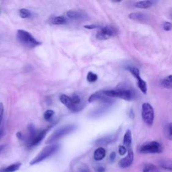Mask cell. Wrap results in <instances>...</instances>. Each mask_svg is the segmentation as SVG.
<instances>
[{"mask_svg": "<svg viewBox=\"0 0 172 172\" xmlns=\"http://www.w3.org/2000/svg\"><path fill=\"white\" fill-rule=\"evenodd\" d=\"M104 95L109 97H118L124 100L131 101L135 98V91L128 87H118L115 90H109L102 91Z\"/></svg>", "mask_w": 172, "mask_h": 172, "instance_id": "obj_1", "label": "cell"}, {"mask_svg": "<svg viewBox=\"0 0 172 172\" xmlns=\"http://www.w3.org/2000/svg\"><path fill=\"white\" fill-rule=\"evenodd\" d=\"M16 37L18 41L28 49H33L41 45V42L37 40L31 34L24 30H18Z\"/></svg>", "mask_w": 172, "mask_h": 172, "instance_id": "obj_2", "label": "cell"}, {"mask_svg": "<svg viewBox=\"0 0 172 172\" xmlns=\"http://www.w3.org/2000/svg\"><path fill=\"white\" fill-rule=\"evenodd\" d=\"M59 149V145H50L45 147L34 159L30 161V164L31 166L40 163L41 161L49 158L50 156L57 152Z\"/></svg>", "mask_w": 172, "mask_h": 172, "instance_id": "obj_3", "label": "cell"}, {"mask_svg": "<svg viewBox=\"0 0 172 172\" xmlns=\"http://www.w3.org/2000/svg\"><path fill=\"white\" fill-rule=\"evenodd\" d=\"M76 126L74 124H69V125H66L59 128L57 130H56L51 135H50L48 139H47L46 143V144H50L53 143L55 141L59 140L61 138L64 137L67 134L71 133L73 131L76 129Z\"/></svg>", "mask_w": 172, "mask_h": 172, "instance_id": "obj_4", "label": "cell"}, {"mask_svg": "<svg viewBox=\"0 0 172 172\" xmlns=\"http://www.w3.org/2000/svg\"><path fill=\"white\" fill-rule=\"evenodd\" d=\"M139 151L143 154H158L162 152L163 147L157 141H150L143 143L139 147Z\"/></svg>", "mask_w": 172, "mask_h": 172, "instance_id": "obj_5", "label": "cell"}, {"mask_svg": "<svg viewBox=\"0 0 172 172\" xmlns=\"http://www.w3.org/2000/svg\"><path fill=\"white\" fill-rule=\"evenodd\" d=\"M154 109L149 103L142 104V118L143 120L148 126H152L154 122Z\"/></svg>", "mask_w": 172, "mask_h": 172, "instance_id": "obj_6", "label": "cell"}, {"mask_svg": "<svg viewBox=\"0 0 172 172\" xmlns=\"http://www.w3.org/2000/svg\"><path fill=\"white\" fill-rule=\"evenodd\" d=\"M126 69L130 72L134 77H135L137 80V84L139 89L144 94H146L147 92V84L145 81L141 78L140 75V71L135 67H127Z\"/></svg>", "mask_w": 172, "mask_h": 172, "instance_id": "obj_7", "label": "cell"}, {"mask_svg": "<svg viewBox=\"0 0 172 172\" xmlns=\"http://www.w3.org/2000/svg\"><path fill=\"white\" fill-rule=\"evenodd\" d=\"M116 35V30L112 26L100 27V30L96 34V38L98 40H108Z\"/></svg>", "mask_w": 172, "mask_h": 172, "instance_id": "obj_8", "label": "cell"}, {"mask_svg": "<svg viewBox=\"0 0 172 172\" xmlns=\"http://www.w3.org/2000/svg\"><path fill=\"white\" fill-rule=\"evenodd\" d=\"M47 130H43L41 131H37V132L34 134L33 136L28 137V141H27V144H28V147H34L36 146L41 142L45 138Z\"/></svg>", "mask_w": 172, "mask_h": 172, "instance_id": "obj_9", "label": "cell"}, {"mask_svg": "<svg viewBox=\"0 0 172 172\" xmlns=\"http://www.w3.org/2000/svg\"><path fill=\"white\" fill-rule=\"evenodd\" d=\"M60 101L63 104H64L67 108L69 110H70L72 112H79V110H82V108L80 107H78L75 106L74 103L73 102V101L71 100V97H70L69 96L65 95V94H62V95L60 96Z\"/></svg>", "mask_w": 172, "mask_h": 172, "instance_id": "obj_10", "label": "cell"}, {"mask_svg": "<svg viewBox=\"0 0 172 172\" xmlns=\"http://www.w3.org/2000/svg\"><path fill=\"white\" fill-rule=\"evenodd\" d=\"M89 102H96V101H100V102H104L105 104H110L112 103L113 101L110 99V97L104 95L102 91L101 92H97L95 93H93L92 95H91L88 99Z\"/></svg>", "mask_w": 172, "mask_h": 172, "instance_id": "obj_11", "label": "cell"}, {"mask_svg": "<svg viewBox=\"0 0 172 172\" xmlns=\"http://www.w3.org/2000/svg\"><path fill=\"white\" fill-rule=\"evenodd\" d=\"M134 160V153L132 149L128 150L127 156L119 161V166L122 168H127L131 166Z\"/></svg>", "mask_w": 172, "mask_h": 172, "instance_id": "obj_12", "label": "cell"}, {"mask_svg": "<svg viewBox=\"0 0 172 172\" xmlns=\"http://www.w3.org/2000/svg\"><path fill=\"white\" fill-rule=\"evenodd\" d=\"M67 15L69 18L74 20H83L87 18V13L82 11L69 10L67 12Z\"/></svg>", "mask_w": 172, "mask_h": 172, "instance_id": "obj_13", "label": "cell"}, {"mask_svg": "<svg viewBox=\"0 0 172 172\" xmlns=\"http://www.w3.org/2000/svg\"><path fill=\"white\" fill-rule=\"evenodd\" d=\"M117 139V134H112V135L106 136L100 139H97L95 141L96 145H107L112 143Z\"/></svg>", "mask_w": 172, "mask_h": 172, "instance_id": "obj_14", "label": "cell"}, {"mask_svg": "<svg viewBox=\"0 0 172 172\" xmlns=\"http://www.w3.org/2000/svg\"><path fill=\"white\" fill-rule=\"evenodd\" d=\"M129 18L134 21L139 22H145L149 20V16L147 14L142 12H133L129 15Z\"/></svg>", "mask_w": 172, "mask_h": 172, "instance_id": "obj_15", "label": "cell"}, {"mask_svg": "<svg viewBox=\"0 0 172 172\" xmlns=\"http://www.w3.org/2000/svg\"><path fill=\"white\" fill-rule=\"evenodd\" d=\"M132 133H131L130 130H127L126 132L124 134L123 143L124 146L125 147L127 150L131 149V145H132Z\"/></svg>", "mask_w": 172, "mask_h": 172, "instance_id": "obj_16", "label": "cell"}, {"mask_svg": "<svg viewBox=\"0 0 172 172\" xmlns=\"http://www.w3.org/2000/svg\"><path fill=\"white\" fill-rule=\"evenodd\" d=\"M106 150L103 147H99L95 151L93 154V158L96 161H101L106 156Z\"/></svg>", "mask_w": 172, "mask_h": 172, "instance_id": "obj_17", "label": "cell"}, {"mask_svg": "<svg viewBox=\"0 0 172 172\" xmlns=\"http://www.w3.org/2000/svg\"><path fill=\"white\" fill-rule=\"evenodd\" d=\"M67 22L65 17L64 16H56L51 18L50 20V23L53 25H63Z\"/></svg>", "mask_w": 172, "mask_h": 172, "instance_id": "obj_18", "label": "cell"}, {"mask_svg": "<svg viewBox=\"0 0 172 172\" xmlns=\"http://www.w3.org/2000/svg\"><path fill=\"white\" fill-rule=\"evenodd\" d=\"M154 2L150 1V0H145V1H139L135 3V7L138 8L147 9L151 8L153 5Z\"/></svg>", "mask_w": 172, "mask_h": 172, "instance_id": "obj_19", "label": "cell"}, {"mask_svg": "<svg viewBox=\"0 0 172 172\" xmlns=\"http://www.w3.org/2000/svg\"><path fill=\"white\" fill-rule=\"evenodd\" d=\"M159 166L163 169L172 172V160L171 159H162L159 161Z\"/></svg>", "mask_w": 172, "mask_h": 172, "instance_id": "obj_20", "label": "cell"}, {"mask_svg": "<svg viewBox=\"0 0 172 172\" xmlns=\"http://www.w3.org/2000/svg\"><path fill=\"white\" fill-rule=\"evenodd\" d=\"M161 86L164 88L172 89V75H168L161 81Z\"/></svg>", "mask_w": 172, "mask_h": 172, "instance_id": "obj_21", "label": "cell"}, {"mask_svg": "<svg viewBox=\"0 0 172 172\" xmlns=\"http://www.w3.org/2000/svg\"><path fill=\"white\" fill-rule=\"evenodd\" d=\"M142 170L143 172H161L159 168L152 163H145Z\"/></svg>", "mask_w": 172, "mask_h": 172, "instance_id": "obj_22", "label": "cell"}, {"mask_svg": "<svg viewBox=\"0 0 172 172\" xmlns=\"http://www.w3.org/2000/svg\"><path fill=\"white\" fill-rule=\"evenodd\" d=\"M22 166L21 163H13L12 165H10L8 167H7L4 169L2 170V172H14L18 171L20 167Z\"/></svg>", "mask_w": 172, "mask_h": 172, "instance_id": "obj_23", "label": "cell"}, {"mask_svg": "<svg viewBox=\"0 0 172 172\" xmlns=\"http://www.w3.org/2000/svg\"><path fill=\"white\" fill-rule=\"evenodd\" d=\"M165 135L168 139L172 141V123H168L164 129Z\"/></svg>", "mask_w": 172, "mask_h": 172, "instance_id": "obj_24", "label": "cell"}, {"mask_svg": "<svg viewBox=\"0 0 172 172\" xmlns=\"http://www.w3.org/2000/svg\"><path fill=\"white\" fill-rule=\"evenodd\" d=\"M71 100L75 106L83 108V105L82 104V99H81V97L79 95H77L76 93L73 94L71 97Z\"/></svg>", "mask_w": 172, "mask_h": 172, "instance_id": "obj_25", "label": "cell"}, {"mask_svg": "<svg viewBox=\"0 0 172 172\" xmlns=\"http://www.w3.org/2000/svg\"><path fill=\"white\" fill-rule=\"evenodd\" d=\"M19 14H20V16L22 18H30V17H31L32 13L30 12L28 9L22 8V9H20Z\"/></svg>", "mask_w": 172, "mask_h": 172, "instance_id": "obj_26", "label": "cell"}, {"mask_svg": "<svg viewBox=\"0 0 172 172\" xmlns=\"http://www.w3.org/2000/svg\"><path fill=\"white\" fill-rule=\"evenodd\" d=\"M87 80L89 82H91V83L96 82V81L97 80V75H96V73H93L90 71V72L87 73Z\"/></svg>", "mask_w": 172, "mask_h": 172, "instance_id": "obj_27", "label": "cell"}, {"mask_svg": "<svg viewBox=\"0 0 172 172\" xmlns=\"http://www.w3.org/2000/svg\"><path fill=\"white\" fill-rule=\"evenodd\" d=\"M55 114V112L52 110H48L44 114V119L46 121H50L51 120L53 115Z\"/></svg>", "mask_w": 172, "mask_h": 172, "instance_id": "obj_28", "label": "cell"}, {"mask_svg": "<svg viewBox=\"0 0 172 172\" xmlns=\"http://www.w3.org/2000/svg\"><path fill=\"white\" fill-rule=\"evenodd\" d=\"M162 28L166 31H170L172 29V24L169 22H164L162 24Z\"/></svg>", "mask_w": 172, "mask_h": 172, "instance_id": "obj_29", "label": "cell"}, {"mask_svg": "<svg viewBox=\"0 0 172 172\" xmlns=\"http://www.w3.org/2000/svg\"><path fill=\"white\" fill-rule=\"evenodd\" d=\"M119 152L120 156H124L126 153V152H128V150L124 145H120L119 148Z\"/></svg>", "mask_w": 172, "mask_h": 172, "instance_id": "obj_30", "label": "cell"}, {"mask_svg": "<svg viewBox=\"0 0 172 172\" xmlns=\"http://www.w3.org/2000/svg\"><path fill=\"white\" fill-rule=\"evenodd\" d=\"M3 111H4V108H3V104L2 103H0V126H1L2 123L3 116Z\"/></svg>", "mask_w": 172, "mask_h": 172, "instance_id": "obj_31", "label": "cell"}, {"mask_svg": "<svg viewBox=\"0 0 172 172\" xmlns=\"http://www.w3.org/2000/svg\"><path fill=\"white\" fill-rule=\"evenodd\" d=\"M79 172H90L89 167L86 165H83V166L79 168Z\"/></svg>", "mask_w": 172, "mask_h": 172, "instance_id": "obj_32", "label": "cell"}, {"mask_svg": "<svg viewBox=\"0 0 172 172\" xmlns=\"http://www.w3.org/2000/svg\"><path fill=\"white\" fill-rule=\"evenodd\" d=\"M95 170L96 172H105L106 171L105 167L102 166H97V167H96Z\"/></svg>", "mask_w": 172, "mask_h": 172, "instance_id": "obj_33", "label": "cell"}, {"mask_svg": "<svg viewBox=\"0 0 172 172\" xmlns=\"http://www.w3.org/2000/svg\"><path fill=\"white\" fill-rule=\"evenodd\" d=\"M116 155L115 152H112L110 155V162H114V160L116 159Z\"/></svg>", "mask_w": 172, "mask_h": 172, "instance_id": "obj_34", "label": "cell"}, {"mask_svg": "<svg viewBox=\"0 0 172 172\" xmlns=\"http://www.w3.org/2000/svg\"><path fill=\"white\" fill-rule=\"evenodd\" d=\"M84 27L87 29H95V28H100L101 26H96V25H87V26H85Z\"/></svg>", "mask_w": 172, "mask_h": 172, "instance_id": "obj_35", "label": "cell"}, {"mask_svg": "<svg viewBox=\"0 0 172 172\" xmlns=\"http://www.w3.org/2000/svg\"><path fill=\"white\" fill-rule=\"evenodd\" d=\"M4 135V129L3 128H0V139Z\"/></svg>", "mask_w": 172, "mask_h": 172, "instance_id": "obj_36", "label": "cell"}, {"mask_svg": "<svg viewBox=\"0 0 172 172\" xmlns=\"http://www.w3.org/2000/svg\"><path fill=\"white\" fill-rule=\"evenodd\" d=\"M5 149V145H0V154H1V153L2 152V151H3V149Z\"/></svg>", "mask_w": 172, "mask_h": 172, "instance_id": "obj_37", "label": "cell"}, {"mask_svg": "<svg viewBox=\"0 0 172 172\" xmlns=\"http://www.w3.org/2000/svg\"><path fill=\"white\" fill-rule=\"evenodd\" d=\"M17 137H18L19 139H21V138H22V134H21V133H17Z\"/></svg>", "mask_w": 172, "mask_h": 172, "instance_id": "obj_38", "label": "cell"}]
</instances>
